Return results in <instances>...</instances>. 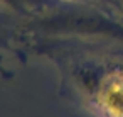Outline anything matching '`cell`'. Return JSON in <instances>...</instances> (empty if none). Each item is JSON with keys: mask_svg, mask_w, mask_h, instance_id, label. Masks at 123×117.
Wrapping results in <instances>:
<instances>
[{"mask_svg": "<svg viewBox=\"0 0 123 117\" xmlns=\"http://www.w3.org/2000/svg\"><path fill=\"white\" fill-rule=\"evenodd\" d=\"M106 100H108L110 109L118 117H123V81H118L113 87H110L106 93Z\"/></svg>", "mask_w": 123, "mask_h": 117, "instance_id": "6da1fadb", "label": "cell"}]
</instances>
